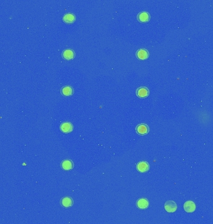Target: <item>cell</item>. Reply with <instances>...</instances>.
<instances>
[{
  "mask_svg": "<svg viewBox=\"0 0 213 224\" xmlns=\"http://www.w3.org/2000/svg\"><path fill=\"white\" fill-rule=\"evenodd\" d=\"M61 130L64 133H69L73 130V125L69 122H64L61 124Z\"/></svg>",
  "mask_w": 213,
  "mask_h": 224,
  "instance_id": "6",
  "label": "cell"
},
{
  "mask_svg": "<svg viewBox=\"0 0 213 224\" xmlns=\"http://www.w3.org/2000/svg\"><path fill=\"white\" fill-rule=\"evenodd\" d=\"M138 20L141 22H147L150 19V16L147 12H141L137 16Z\"/></svg>",
  "mask_w": 213,
  "mask_h": 224,
  "instance_id": "8",
  "label": "cell"
},
{
  "mask_svg": "<svg viewBox=\"0 0 213 224\" xmlns=\"http://www.w3.org/2000/svg\"><path fill=\"white\" fill-rule=\"evenodd\" d=\"M164 209L167 210V212L171 213V212H174L176 210L177 205L174 202L169 200V201H167L165 203Z\"/></svg>",
  "mask_w": 213,
  "mask_h": 224,
  "instance_id": "4",
  "label": "cell"
},
{
  "mask_svg": "<svg viewBox=\"0 0 213 224\" xmlns=\"http://www.w3.org/2000/svg\"><path fill=\"white\" fill-rule=\"evenodd\" d=\"M74 93V90L72 87L67 85L64 86L61 89V93L64 96H70L72 95Z\"/></svg>",
  "mask_w": 213,
  "mask_h": 224,
  "instance_id": "14",
  "label": "cell"
},
{
  "mask_svg": "<svg viewBox=\"0 0 213 224\" xmlns=\"http://www.w3.org/2000/svg\"><path fill=\"white\" fill-rule=\"evenodd\" d=\"M137 204L139 209H145L148 208L149 206V202L148 201V200L146 199H140L139 200H138Z\"/></svg>",
  "mask_w": 213,
  "mask_h": 224,
  "instance_id": "12",
  "label": "cell"
},
{
  "mask_svg": "<svg viewBox=\"0 0 213 224\" xmlns=\"http://www.w3.org/2000/svg\"><path fill=\"white\" fill-rule=\"evenodd\" d=\"M137 168L140 172H146L149 170V164L146 161H141L137 164Z\"/></svg>",
  "mask_w": 213,
  "mask_h": 224,
  "instance_id": "3",
  "label": "cell"
},
{
  "mask_svg": "<svg viewBox=\"0 0 213 224\" xmlns=\"http://www.w3.org/2000/svg\"><path fill=\"white\" fill-rule=\"evenodd\" d=\"M136 55L138 59L140 60H145L148 58L149 52L147 50L145 49H140L137 51L136 53Z\"/></svg>",
  "mask_w": 213,
  "mask_h": 224,
  "instance_id": "5",
  "label": "cell"
},
{
  "mask_svg": "<svg viewBox=\"0 0 213 224\" xmlns=\"http://www.w3.org/2000/svg\"><path fill=\"white\" fill-rule=\"evenodd\" d=\"M136 131L140 135H145L149 132V127L146 124H140L137 126Z\"/></svg>",
  "mask_w": 213,
  "mask_h": 224,
  "instance_id": "1",
  "label": "cell"
},
{
  "mask_svg": "<svg viewBox=\"0 0 213 224\" xmlns=\"http://www.w3.org/2000/svg\"><path fill=\"white\" fill-rule=\"evenodd\" d=\"M62 55L65 60L73 59L75 57V52L73 49H67L63 52Z\"/></svg>",
  "mask_w": 213,
  "mask_h": 224,
  "instance_id": "7",
  "label": "cell"
},
{
  "mask_svg": "<svg viewBox=\"0 0 213 224\" xmlns=\"http://www.w3.org/2000/svg\"><path fill=\"white\" fill-rule=\"evenodd\" d=\"M61 167L65 171H69L71 170L74 167V164L73 162L70 160L66 159L63 161L61 164Z\"/></svg>",
  "mask_w": 213,
  "mask_h": 224,
  "instance_id": "10",
  "label": "cell"
},
{
  "mask_svg": "<svg viewBox=\"0 0 213 224\" xmlns=\"http://www.w3.org/2000/svg\"><path fill=\"white\" fill-rule=\"evenodd\" d=\"M137 95L140 98H145L149 95V90L147 87H141L137 90Z\"/></svg>",
  "mask_w": 213,
  "mask_h": 224,
  "instance_id": "2",
  "label": "cell"
},
{
  "mask_svg": "<svg viewBox=\"0 0 213 224\" xmlns=\"http://www.w3.org/2000/svg\"><path fill=\"white\" fill-rule=\"evenodd\" d=\"M63 19L66 23L71 24V23L74 22L76 21V16L73 13H67L63 16Z\"/></svg>",
  "mask_w": 213,
  "mask_h": 224,
  "instance_id": "11",
  "label": "cell"
},
{
  "mask_svg": "<svg viewBox=\"0 0 213 224\" xmlns=\"http://www.w3.org/2000/svg\"><path fill=\"white\" fill-rule=\"evenodd\" d=\"M61 205L66 208H68L72 206L73 205V200L71 199L70 197H66L64 198H63L61 201Z\"/></svg>",
  "mask_w": 213,
  "mask_h": 224,
  "instance_id": "13",
  "label": "cell"
},
{
  "mask_svg": "<svg viewBox=\"0 0 213 224\" xmlns=\"http://www.w3.org/2000/svg\"><path fill=\"white\" fill-rule=\"evenodd\" d=\"M184 209L186 212H193L196 209V205L193 201H187L184 204Z\"/></svg>",
  "mask_w": 213,
  "mask_h": 224,
  "instance_id": "9",
  "label": "cell"
}]
</instances>
